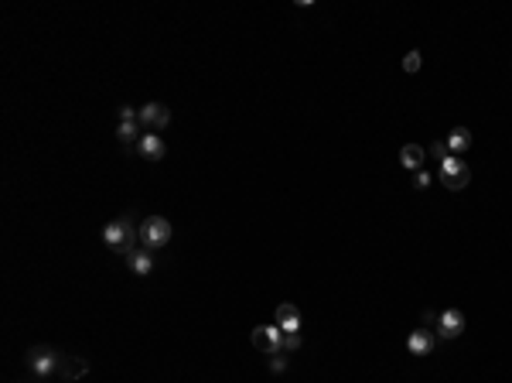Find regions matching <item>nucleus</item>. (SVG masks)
I'll use <instances>...</instances> for the list:
<instances>
[{"label": "nucleus", "instance_id": "1", "mask_svg": "<svg viewBox=\"0 0 512 383\" xmlns=\"http://www.w3.org/2000/svg\"><path fill=\"white\" fill-rule=\"evenodd\" d=\"M137 240H140V229H133L126 215H119V219H113V222H106V229H103V243H106L110 250L123 254V256L133 250Z\"/></svg>", "mask_w": 512, "mask_h": 383}, {"label": "nucleus", "instance_id": "2", "mask_svg": "<svg viewBox=\"0 0 512 383\" xmlns=\"http://www.w3.org/2000/svg\"><path fill=\"white\" fill-rule=\"evenodd\" d=\"M437 178H440V185L447 188V192H461V188H468V181H472V168L461 161V158H447L440 171H437Z\"/></svg>", "mask_w": 512, "mask_h": 383}, {"label": "nucleus", "instance_id": "3", "mask_svg": "<svg viewBox=\"0 0 512 383\" xmlns=\"http://www.w3.org/2000/svg\"><path fill=\"white\" fill-rule=\"evenodd\" d=\"M167 240H171V222L164 215L144 219V226H140V247L158 250V247H167Z\"/></svg>", "mask_w": 512, "mask_h": 383}, {"label": "nucleus", "instance_id": "4", "mask_svg": "<svg viewBox=\"0 0 512 383\" xmlns=\"http://www.w3.org/2000/svg\"><path fill=\"white\" fill-rule=\"evenodd\" d=\"M62 359L65 356H58L55 349H48V345H31L28 349V366H31V373L35 377H48V373H55L58 366H62Z\"/></svg>", "mask_w": 512, "mask_h": 383}, {"label": "nucleus", "instance_id": "5", "mask_svg": "<svg viewBox=\"0 0 512 383\" xmlns=\"http://www.w3.org/2000/svg\"><path fill=\"white\" fill-rule=\"evenodd\" d=\"M137 120H140V127H144V130L158 133V130L167 127V120H171V110H167L164 103H147V106H140Z\"/></svg>", "mask_w": 512, "mask_h": 383}, {"label": "nucleus", "instance_id": "6", "mask_svg": "<svg viewBox=\"0 0 512 383\" xmlns=\"http://www.w3.org/2000/svg\"><path fill=\"white\" fill-rule=\"evenodd\" d=\"M280 339H283V332H280V325H256L253 329V345L260 349V352H267V356H276L280 352Z\"/></svg>", "mask_w": 512, "mask_h": 383}, {"label": "nucleus", "instance_id": "7", "mask_svg": "<svg viewBox=\"0 0 512 383\" xmlns=\"http://www.w3.org/2000/svg\"><path fill=\"white\" fill-rule=\"evenodd\" d=\"M437 332H440V339H458V336L465 332V315H461L458 308L440 311V318H437Z\"/></svg>", "mask_w": 512, "mask_h": 383}, {"label": "nucleus", "instance_id": "8", "mask_svg": "<svg viewBox=\"0 0 512 383\" xmlns=\"http://www.w3.org/2000/svg\"><path fill=\"white\" fill-rule=\"evenodd\" d=\"M126 267H130L137 277H147V274L154 270V250H147V247H133V250L126 254Z\"/></svg>", "mask_w": 512, "mask_h": 383}, {"label": "nucleus", "instance_id": "9", "mask_svg": "<svg viewBox=\"0 0 512 383\" xmlns=\"http://www.w3.org/2000/svg\"><path fill=\"white\" fill-rule=\"evenodd\" d=\"M274 322L280 325V332H294V336H297V329H301V311H297L294 304H276Z\"/></svg>", "mask_w": 512, "mask_h": 383}, {"label": "nucleus", "instance_id": "10", "mask_svg": "<svg viewBox=\"0 0 512 383\" xmlns=\"http://www.w3.org/2000/svg\"><path fill=\"white\" fill-rule=\"evenodd\" d=\"M137 151H140V158H147V161H160L164 158V140H160L158 133H144L140 140H137Z\"/></svg>", "mask_w": 512, "mask_h": 383}, {"label": "nucleus", "instance_id": "11", "mask_svg": "<svg viewBox=\"0 0 512 383\" xmlns=\"http://www.w3.org/2000/svg\"><path fill=\"white\" fill-rule=\"evenodd\" d=\"M406 349H410L413 356H431L433 336L427 332V329H413V332H410V339H406Z\"/></svg>", "mask_w": 512, "mask_h": 383}, {"label": "nucleus", "instance_id": "12", "mask_svg": "<svg viewBox=\"0 0 512 383\" xmlns=\"http://www.w3.org/2000/svg\"><path fill=\"white\" fill-rule=\"evenodd\" d=\"M424 158H427V151H424L420 144H406V147L399 151V165L406 171H420L424 168Z\"/></svg>", "mask_w": 512, "mask_h": 383}, {"label": "nucleus", "instance_id": "13", "mask_svg": "<svg viewBox=\"0 0 512 383\" xmlns=\"http://www.w3.org/2000/svg\"><path fill=\"white\" fill-rule=\"evenodd\" d=\"M447 151H454V154H461V151H468L472 147V130L468 127H454L451 133H447Z\"/></svg>", "mask_w": 512, "mask_h": 383}, {"label": "nucleus", "instance_id": "14", "mask_svg": "<svg viewBox=\"0 0 512 383\" xmlns=\"http://www.w3.org/2000/svg\"><path fill=\"white\" fill-rule=\"evenodd\" d=\"M58 373H62L65 380H79V377L89 373V363H85V359H76V356H65L62 366H58Z\"/></svg>", "mask_w": 512, "mask_h": 383}, {"label": "nucleus", "instance_id": "15", "mask_svg": "<svg viewBox=\"0 0 512 383\" xmlns=\"http://www.w3.org/2000/svg\"><path fill=\"white\" fill-rule=\"evenodd\" d=\"M144 133H147V130H140V120H126V124H119V130H117V137L119 140H126V144H130V140L137 144Z\"/></svg>", "mask_w": 512, "mask_h": 383}, {"label": "nucleus", "instance_id": "16", "mask_svg": "<svg viewBox=\"0 0 512 383\" xmlns=\"http://www.w3.org/2000/svg\"><path fill=\"white\" fill-rule=\"evenodd\" d=\"M301 349V339L294 336V332H283V339H280V352H297Z\"/></svg>", "mask_w": 512, "mask_h": 383}, {"label": "nucleus", "instance_id": "17", "mask_svg": "<svg viewBox=\"0 0 512 383\" xmlns=\"http://www.w3.org/2000/svg\"><path fill=\"white\" fill-rule=\"evenodd\" d=\"M431 158L437 161V165H444V161H447V144H444V140L431 144Z\"/></svg>", "mask_w": 512, "mask_h": 383}, {"label": "nucleus", "instance_id": "18", "mask_svg": "<svg viewBox=\"0 0 512 383\" xmlns=\"http://www.w3.org/2000/svg\"><path fill=\"white\" fill-rule=\"evenodd\" d=\"M403 72H420V51H410L403 58Z\"/></svg>", "mask_w": 512, "mask_h": 383}, {"label": "nucleus", "instance_id": "19", "mask_svg": "<svg viewBox=\"0 0 512 383\" xmlns=\"http://www.w3.org/2000/svg\"><path fill=\"white\" fill-rule=\"evenodd\" d=\"M270 370H274V373H283V370H287V352H276L274 359H270Z\"/></svg>", "mask_w": 512, "mask_h": 383}, {"label": "nucleus", "instance_id": "20", "mask_svg": "<svg viewBox=\"0 0 512 383\" xmlns=\"http://www.w3.org/2000/svg\"><path fill=\"white\" fill-rule=\"evenodd\" d=\"M137 113H140V110H133V106H119V124H126V120H137Z\"/></svg>", "mask_w": 512, "mask_h": 383}, {"label": "nucleus", "instance_id": "21", "mask_svg": "<svg viewBox=\"0 0 512 383\" xmlns=\"http://www.w3.org/2000/svg\"><path fill=\"white\" fill-rule=\"evenodd\" d=\"M427 185H431V174L420 171V174H417V188H427Z\"/></svg>", "mask_w": 512, "mask_h": 383}]
</instances>
